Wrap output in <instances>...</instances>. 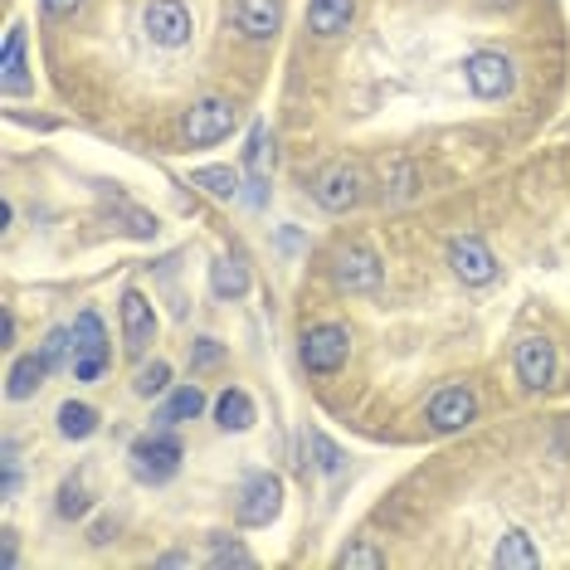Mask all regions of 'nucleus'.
I'll use <instances>...</instances> for the list:
<instances>
[{"label": "nucleus", "instance_id": "1", "mask_svg": "<svg viewBox=\"0 0 570 570\" xmlns=\"http://www.w3.org/2000/svg\"><path fill=\"white\" fill-rule=\"evenodd\" d=\"M235 122H239V112L229 98H200L186 112V122H180V141L186 147H215V141H225L235 132Z\"/></svg>", "mask_w": 570, "mask_h": 570}, {"label": "nucleus", "instance_id": "2", "mask_svg": "<svg viewBox=\"0 0 570 570\" xmlns=\"http://www.w3.org/2000/svg\"><path fill=\"white\" fill-rule=\"evenodd\" d=\"M297 356H303V366L313 375H332V371L346 366V356H352V336H346V327H336V322H317V327L303 332Z\"/></svg>", "mask_w": 570, "mask_h": 570}, {"label": "nucleus", "instance_id": "3", "mask_svg": "<svg viewBox=\"0 0 570 570\" xmlns=\"http://www.w3.org/2000/svg\"><path fill=\"white\" fill-rule=\"evenodd\" d=\"M108 371V332L94 307H83L73 322V381H98Z\"/></svg>", "mask_w": 570, "mask_h": 570}, {"label": "nucleus", "instance_id": "4", "mask_svg": "<svg viewBox=\"0 0 570 570\" xmlns=\"http://www.w3.org/2000/svg\"><path fill=\"white\" fill-rule=\"evenodd\" d=\"M313 200L322 205V210H332V215L356 210V200H361V171H356L352 161H327L313 176Z\"/></svg>", "mask_w": 570, "mask_h": 570}, {"label": "nucleus", "instance_id": "5", "mask_svg": "<svg viewBox=\"0 0 570 570\" xmlns=\"http://www.w3.org/2000/svg\"><path fill=\"white\" fill-rule=\"evenodd\" d=\"M381 254L366 249V244H342L332 258V278H336V288H346V293H375L381 288Z\"/></svg>", "mask_w": 570, "mask_h": 570}, {"label": "nucleus", "instance_id": "6", "mask_svg": "<svg viewBox=\"0 0 570 570\" xmlns=\"http://www.w3.org/2000/svg\"><path fill=\"white\" fill-rule=\"evenodd\" d=\"M283 512V478L278 473H249L239 488V522L244 527H268Z\"/></svg>", "mask_w": 570, "mask_h": 570}, {"label": "nucleus", "instance_id": "7", "mask_svg": "<svg viewBox=\"0 0 570 570\" xmlns=\"http://www.w3.org/2000/svg\"><path fill=\"white\" fill-rule=\"evenodd\" d=\"M141 30H147V40L151 45H161V49H180V45H190V10L180 6V0H151L147 10H141Z\"/></svg>", "mask_w": 570, "mask_h": 570}, {"label": "nucleus", "instance_id": "8", "mask_svg": "<svg viewBox=\"0 0 570 570\" xmlns=\"http://www.w3.org/2000/svg\"><path fill=\"white\" fill-rule=\"evenodd\" d=\"M463 79H469V88L478 98H508L517 88V69H512L508 55L483 49V55H469V63H463Z\"/></svg>", "mask_w": 570, "mask_h": 570}, {"label": "nucleus", "instance_id": "9", "mask_svg": "<svg viewBox=\"0 0 570 570\" xmlns=\"http://www.w3.org/2000/svg\"><path fill=\"white\" fill-rule=\"evenodd\" d=\"M180 469V444L171 434H147L132 444V473L137 483H166Z\"/></svg>", "mask_w": 570, "mask_h": 570}, {"label": "nucleus", "instance_id": "10", "mask_svg": "<svg viewBox=\"0 0 570 570\" xmlns=\"http://www.w3.org/2000/svg\"><path fill=\"white\" fill-rule=\"evenodd\" d=\"M478 414V395L469 385H449V391H439L430 400V410H424V420H430L434 434H453V430H469Z\"/></svg>", "mask_w": 570, "mask_h": 570}, {"label": "nucleus", "instance_id": "11", "mask_svg": "<svg viewBox=\"0 0 570 570\" xmlns=\"http://www.w3.org/2000/svg\"><path fill=\"white\" fill-rule=\"evenodd\" d=\"M449 268L463 283H473V288H483V283L498 278V258H492V249L478 235H459L449 244Z\"/></svg>", "mask_w": 570, "mask_h": 570}, {"label": "nucleus", "instance_id": "12", "mask_svg": "<svg viewBox=\"0 0 570 570\" xmlns=\"http://www.w3.org/2000/svg\"><path fill=\"white\" fill-rule=\"evenodd\" d=\"M512 366H517V381H522L527 391H547L556 381V346L547 336H527V342H517Z\"/></svg>", "mask_w": 570, "mask_h": 570}, {"label": "nucleus", "instance_id": "13", "mask_svg": "<svg viewBox=\"0 0 570 570\" xmlns=\"http://www.w3.org/2000/svg\"><path fill=\"white\" fill-rule=\"evenodd\" d=\"M235 30L244 40L264 45L283 30V0H239L235 6Z\"/></svg>", "mask_w": 570, "mask_h": 570}, {"label": "nucleus", "instance_id": "14", "mask_svg": "<svg viewBox=\"0 0 570 570\" xmlns=\"http://www.w3.org/2000/svg\"><path fill=\"white\" fill-rule=\"evenodd\" d=\"M122 336H127V352L132 356H141L157 342V313H151V303L137 288L122 293Z\"/></svg>", "mask_w": 570, "mask_h": 570}, {"label": "nucleus", "instance_id": "15", "mask_svg": "<svg viewBox=\"0 0 570 570\" xmlns=\"http://www.w3.org/2000/svg\"><path fill=\"white\" fill-rule=\"evenodd\" d=\"M492 566L498 570H537L541 566V551L531 547V537L527 531H517V527H508L498 537V551H492Z\"/></svg>", "mask_w": 570, "mask_h": 570}, {"label": "nucleus", "instance_id": "16", "mask_svg": "<svg viewBox=\"0 0 570 570\" xmlns=\"http://www.w3.org/2000/svg\"><path fill=\"white\" fill-rule=\"evenodd\" d=\"M352 16H356V0H313L307 6V30L332 40V35H342L352 24Z\"/></svg>", "mask_w": 570, "mask_h": 570}, {"label": "nucleus", "instance_id": "17", "mask_svg": "<svg viewBox=\"0 0 570 570\" xmlns=\"http://www.w3.org/2000/svg\"><path fill=\"white\" fill-rule=\"evenodd\" d=\"M0 83L6 94H24L30 79H24V24H10L6 35V49H0Z\"/></svg>", "mask_w": 570, "mask_h": 570}, {"label": "nucleus", "instance_id": "18", "mask_svg": "<svg viewBox=\"0 0 570 570\" xmlns=\"http://www.w3.org/2000/svg\"><path fill=\"white\" fill-rule=\"evenodd\" d=\"M215 424H219V430H229V434H244L254 424V400L244 395L239 385L219 391V400H215Z\"/></svg>", "mask_w": 570, "mask_h": 570}, {"label": "nucleus", "instance_id": "19", "mask_svg": "<svg viewBox=\"0 0 570 570\" xmlns=\"http://www.w3.org/2000/svg\"><path fill=\"white\" fill-rule=\"evenodd\" d=\"M49 371H55V366H49V361H45V352H40V356H20L16 366H10L6 395H10V400H30V395L45 385V375H49Z\"/></svg>", "mask_w": 570, "mask_h": 570}, {"label": "nucleus", "instance_id": "20", "mask_svg": "<svg viewBox=\"0 0 570 570\" xmlns=\"http://www.w3.org/2000/svg\"><path fill=\"white\" fill-rule=\"evenodd\" d=\"M210 293L219 303H235V297L249 293V268L239 264V258H215L210 264Z\"/></svg>", "mask_w": 570, "mask_h": 570}, {"label": "nucleus", "instance_id": "21", "mask_svg": "<svg viewBox=\"0 0 570 570\" xmlns=\"http://www.w3.org/2000/svg\"><path fill=\"white\" fill-rule=\"evenodd\" d=\"M205 410V395H200V385H180V391L166 400V405L157 410V430H176V424H186V420H196V414Z\"/></svg>", "mask_w": 570, "mask_h": 570}, {"label": "nucleus", "instance_id": "22", "mask_svg": "<svg viewBox=\"0 0 570 570\" xmlns=\"http://www.w3.org/2000/svg\"><path fill=\"white\" fill-rule=\"evenodd\" d=\"M190 186L205 190L210 200H235L239 196V171L235 166H200V171H190Z\"/></svg>", "mask_w": 570, "mask_h": 570}, {"label": "nucleus", "instance_id": "23", "mask_svg": "<svg viewBox=\"0 0 570 570\" xmlns=\"http://www.w3.org/2000/svg\"><path fill=\"white\" fill-rule=\"evenodd\" d=\"M59 434H63V439H88V434H98V410L83 405V400H69V405H59Z\"/></svg>", "mask_w": 570, "mask_h": 570}, {"label": "nucleus", "instance_id": "24", "mask_svg": "<svg viewBox=\"0 0 570 570\" xmlns=\"http://www.w3.org/2000/svg\"><path fill=\"white\" fill-rule=\"evenodd\" d=\"M268 157H274V137H268V122L249 127V147H244V166L249 176H268Z\"/></svg>", "mask_w": 570, "mask_h": 570}, {"label": "nucleus", "instance_id": "25", "mask_svg": "<svg viewBox=\"0 0 570 570\" xmlns=\"http://www.w3.org/2000/svg\"><path fill=\"white\" fill-rule=\"evenodd\" d=\"M210 566H215V570H225V566L249 570V566H254V551L239 547L235 537H215V541H210Z\"/></svg>", "mask_w": 570, "mask_h": 570}, {"label": "nucleus", "instance_id": "26", "mask_svg": "<svg viewBox=\"0 0 570 570\" xmlns=\"http://www.w3.org/2000/svg\"><path fill=\"white\" fill-rule=\"evenodd\" d=\"M166 385H171V366H166V361H151V366L137 371L132 391H137L141 400H151V395H166Z\"/></svg>", "mask_w": 570, "mask_h": 570}, {"label": "nucleus", "instance_id": "27", "mask_svg": "<svg viewBox=\"0 0 570 570\" xmlns=\"http://www.w3.org/2000/svg\"><path fill=\"white\" fill-rule=\"evenodd\" d=\"M307 444H313V453H317V459H313V463H317V469H322V473H342L346 453H342V449H336V444H332V439H327V434H322V430H307Z\"/></svg>", "mask_w": 570, "mask_h": 570}, {"label": "nucleus", "instance_id": "28", "mask_svg": "<svg viewBox=\"0 0 570 570\" xmlns=\"http://www.w3.org/2000/svg\"><path fill=\"white\" fill-rule=\"evenodd\" d=\"M88 512V492H83V478H69V483L59 488V517L63 522H79Z\"/></svg>", "mask_w": 570, "mask_h": 570}, {"label": "nucleus", "instance_id": "29", "mask_svg": "<svg viewBox=\"0 0 570 570\" xmlns=\"http://www.w3.org/2000/svg\"><path fill=\"white\" fill-rule=\"evenodd\" d=\"M336 566L342 570H352V566H366V570H381L385 566V556L375 551V547H366V541H352L342 556H336Z\"/></svg>", "mask_w": 570, "mask_h": 570}, {"label": "nucleus", "instance_id": "30", "mask_svg": "<svg viewBox=\"0 0 570 570\" xmlns=\"http://www.w3.org/2000/svg\"><path fill=\"white\" fill-rule=\"evenodd\" d=\"M219 361H225V346H219L215 336H200V342L190 346V371H210Z\"/></svg>", "mask_w": 570, "mask_h": 570}, {"label": "nucleus", "instance_id": "31", "mask_svg": "<svg viewBox=\"0 0 570 570\" xmlns=\"http://www.w3.org/2000/svg\"><path fill=\"white\" fill-rule=\"evenodd\" d=\"M69 346H73V332L69 327H55V332H49V342H45V361H49V366H63Z\"/></svg>", "mask_w": 570, "mask_h": 570}, {"label": "nucleus", "instance_id": "32", "mask_svg": "<svg viewBox=\"0 0 570 570\" xmlns=\"http://www.w3.org/2000/svg\"><path fill=\"white\" fill-rule=\"evenodd\" d=\"M0 469H6V483H0V492H6V498H16V488H20V459H16V439H6V459H0Z\"/></svg>", "mask_w": 570, "mask_h": 570}, {"label": "nucleus", "instance_id": "33", "mask_svg": "<svg viewBox=\"0 0 570 570\" xmlns=\"http://www.w3.org/2000/svg\"><path fill=\"white\" fill-rule=\"evenodd\" d=\"M40 6H45V16H55V20H73L83 0H40Z\"/></svg>", "mask_w": 570, "mask_h": 570}, {"label": "nucleus", "instance_id": "34", "mask_svg": "<svg viewBox=\"0 0 570 570\" xmlns=\"http://www.w3.org/2000/svg\"><path fill=\"white\" fill-rule=\"evenodd\" d=\"M0 561H6V570L20 566V541H16V531H6V556H0Z\"/></svg>", "mask_w": 570, "mask_h": 570}, {"label": "nucleus", "instance_id": "35", "mask_svg": "<svg viewBox=\"0 0 570 570\" xmlns=\"http://www.w3.org/2000/svg\"><path fill=\"white\" fill-rule=\"evenodd\" d=\"M268 200V176H249V205H264Z\"/></svg>", "mask_w": 570, "mask_h": 570}, {"label": "nucleus", "instance_id": "36", "mask_svg": "<svg viewBox=\"0 0 570 570\" xmlns=\"http://www.w3.org/2000/svg\"><path fill=\"white\" fill-rule=\"evenodd\" d=\"M0 346H16V317L0 313Z\"/></svg>", "mask_w": 570, "mask_h": 570}, {"label": "nucleus", "instance_id": "37", "mask_svg": "<svg viewBox=\"0 0 570 570\" xmlns=\"http://www.w3.org/2000/svg\"><path fill=\"white\" fill-rule=\"evenodd\" d=\"M157 566H166V570H180V566H190V556H180V551H171V556H161Z\"/></svg>", "mask_w": 570, "mask_h": 570}, {"label": "nucleus", "instance_id": "38", "mask_svg": "<svg viewBox=\"0 0 570 570\" xmlns=\"http://www.w3.org/2000/svg\"><path fill=\"white\" fill-rule=\"evenodd\" d=\"M488 6H512V0H488Z\"/></svg>", "mask_w": 570, "mask_h": 570}]
</instances>
